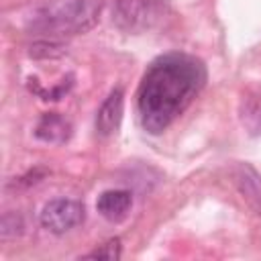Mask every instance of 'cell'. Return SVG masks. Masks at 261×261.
I'll use <instances>...</instances> for the list:
<instances>
[{
    "label": "cell",
    "instance_id": "52a82bcc",
    "mask_svg": "<svg viewBox=\"0 0 261 261\" xmlns=\"http://www.w3.org/2000/svg\"><path fill=\"white\" fill-rule=\"evenodd\" d=\"M133 206V196L128 190H106L96 200V210L110 222L122 220Z\"/></svg>",
    "mask_w": 261,
    "mask_h": 261
},
{
    "label": "cell",
    "instance_id": "4fadbf2b",
    "mask_svg": "<svg viewBox=\"0 0 261 261\" xmlns=\"http://www.w3.org/2000/svg\"><path fill=\"white\" fill-rule=\"evenodd\" d=\"M45 175V169H35V171H29L27 175H22V177H18L12 186H31V184H37L41 177Z\"/></svg>",
    "mask_w": 261,
    "mask_h": 261
},
{
    "label": "cell",
    "instance_id": "5b68a950",
    "mask_svg": "<svg viewBox=\"0 0 261 261\" xmlns=\"http://www.w3.org/2000/svg\"><path fill=\"white\" fill-rule=\"evenodd\" d=\"M124 112V90L122 86H116L110 90V94L104 98L96 112V133L100 137H112L122 122Z\"/></svg>",
    "mask_w": 261,
    "mask_h": 261
},
{
    "label": "cell",
    "instance_id": "3957f363",
    "mask_svg": "<svg viewBox=\"0 0 261 261\" xmlns=\"http://www.w3.org/2000/svg\"><path fill=\"white\" fill-rule=\"evenodd\" d=\"M86 218V208L82 202L71 198H55L47 202L39 214L41 226L53 234H65L80 226Z\"/></svg>",
    "mask_w": 261,
    "mask_h": 261
},
{
    "label": "cell",
    "instance_id": "7a4b0ae2",
    "mask_svg": "<svg viewBox=\"0 0 261 261\" xmlns=\"http://www.w3.org/2000/svg\"><path fill=\"white\" fill-rule=\"evenodd\" d=\"M100 12L102 0H49L31 12L27 27L49 39L71 37L94 29Z\"/></svg>",
    "mask_w": 261,
    "mask_h": 261
},
{
    "label": "cell",
    "instance_id": "277c9868",
    "mask_svg": "<svg viewBox=\"0 0 261 261\" xmlns=\"http://www.w3.org/2000/svg\"><path fill=\"white\" fill-rule=\"evenodd\" d=\"M155 18L149 0H114L112 22L124 33H143Z\"/></svg>",
    "mask_w": 261,
    "mask_h": 261
},
{
    "label": "cell",
    "instance_id": "9c48e42d",
    "mask_svg": "<svg viewBox=\"0 0 261 261\" xmlns=\"http://www.w3.org/2000/svg\"><path fill=\"white\" fill-rule=\"evenodd\" d=\"M243 122L251 133H261V96H249L243 102Z\"/></svg>",
    "mask_w": 261,
    "mask_h": 261
},
{
    "label": "cell",
    "instance_id": "30bf717a",
    "mask_svg": "<svg viewBox=\"0 0 261 261\" xmlns=\"http://www.w3.org/2000/svg\"><path fill=\"white\" fill-rule=\"evenodd\" d=\"M24 232V220L18 212H4L2 214V220H0V237L2 241H10V239H16Z\"/></svg>",
    "mask_w": 261,
    "mask_h": 261
},
{
    "label": "cell",
    "instance_id": "8992f818",
    "mask_svg": "<svg viewBox=\"0 0 261 261\" xmlns=\"http://www.w3.org/2000/svg\"><path fill=\"white\" fill-rule=\"evenodd\" d=\"M35 137L43 143L61 145L71 137V122L59 112H45L35 126Z\"/></svg>",
    "mask_w": 261,
    "mask_h": 261
},
{
    "label": "cell",
    "instance_id": "ba28073f",
    "mask_svg": "<svg viewBox=\"0 0 261 261\" xmlns=\"http://www.w3.org/2000/svg\"><path fill=\"white\" fill-rule=\"evenodd\" d=\"M234 181H237L243 198L257 210V214H261V175H259V171L249 163H241L234 171Z\"/></svg>",
    "mask_w": 261,
    "mask_h": 261
},
{
    "label": "cell",
    "instance_id": "6da1fadb",
    "mask_svg": "<svg viewBox=\"0 0 261 261\" xmlns=\"http://www.w3.org/2000/svg\"><path fill=\"white\" fill-rule=\"evenodd\" d=\"M206 65L190 53H163L149 63L137 90V116L145 133L161 135L206 84Z\"/></svg>",
    "mask_w": 261,
    "mask_h": 261
},
{
    "label": "cell",
    "instance_id": "7c38bea8",
    "mask_svg": "<svg viewBox=\"0 0 261 261\" xmlns=\"http://www.w3.org/2000/svg\"><path fill=\"white\" fill-rule=\"evenodd\" d=\"M63 45L55 43V39L51 41H39L31 47V55L33 57H57V55H63Z\"/></svg>",
    "mask_w": 261,
    "mask_h": 261
},
{
    "label": "cell",
    "instance_id": "8fae6325",
    "mask_svg": "<svg viewBox=\"0 0 261 261\" xmlns=\"http://www.w3.org/2000/svg\"><path fill=\"white\" fill-rule=\"evenodd\" d=\"M122 255V247H120V239H110L104 245H100L98 249L90 251L86 255V259H106V261H116Z\"/></svg>",
    "mask_w": 261,
    "mask_h": 261
}]
</instances>
